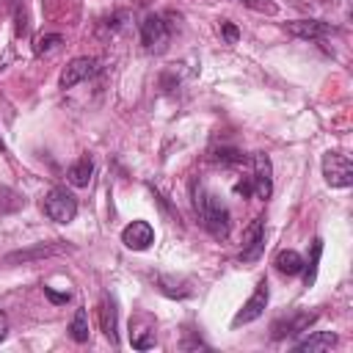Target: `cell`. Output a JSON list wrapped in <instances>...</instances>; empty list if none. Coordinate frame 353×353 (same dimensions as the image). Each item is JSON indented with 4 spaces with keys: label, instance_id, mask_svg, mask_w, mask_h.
<instances>
[{
    "label": "cell",
    "instance_id": "obj_1",
    "mask_svg": "<svg viewBox=\"0 0 353 353\" xmlns=\"http://www.w3.org/2000/svg\"><path fill=\"white\" fill-rule=\"evenodd\" d=\"M193 207H196V215H199L201 226L210 232V237H215V240H226V237H229L232 212H229V207H226L212 190H207L201 182L193 185Z\"/></svg>",
    "mask_w": 353,
    "mask_h": 353
},
{
    "label": "cell",
    "instance_id": "obj_2",
    "mask_svg": "<svg viewBox=\"0 0 353 353\" xmlns=\"http://www.w3.org/2000/svg\"><path fill=\"white\" fill-rule=\"evenodd\" d=\"M41 210H44V215H47L50 221H55V223H72L74 215H77V199H74L72 190H66V188L58 185V188H52V190L44 196Z\"/></svg>",
    "mask_w": 353,
    "mask_h": 353
},
{
    "label": "cell",
    "instance_id": "obj_3",
    "mask_svg": "<svg viewBox=\"0 0 353 353\" xmlns=\"http://www.w3.org/2000/svg\"><path fill=\"white\" fill-rule=\"evenodd\" d=\"M323 176L331 188H350L353 185V163L342 152L323 154Z\"/></svg>",
    "mask_w": 353,
    "mask_h": 353
},
{
    "label": "cell",
    "instance_id": "obj_4",
    "mask_svg": "<svg viewBox=\"0 0 353 353\" xmlns=\"http://www.w3.org/2000/svg\"><path fill=\"white\" fill-rule=\"evenodd\" d=\"M268 298H270L268 279H259L256 287H254V292H251V298H248V301L243 303V309L232 317V325L237 328V325H248V323L259 320V317L265 314V309H268Z\"/></svg>",
    "mask_w": 353,
    "mask_h": 353
},
{
    "label": "cell",
    "instance_id": "obj_5",
    "mask_svg": "<svg viewBox=\"0 0 353 353\" xmlns=\"http://www.w3.org/2000/svg\"><path fill=\"white\" fill-rule=\"evenodd\" d=\"M168 36H171V33H168V25H165V19H163L160 14L143 17V22H141V44H143L149 52L165 50Z\"/></svg>",
    "mask_w": 353,
    "mask_h": 353
},
{
    "label": "cell",
    "instance_id": "obj_6",
    "mask_svg": "<svg viewBox=\"0 0 353 353\" xmlns=\"http://www.w3.org/2000/svg\"><path fill=\"white\" fill-rule=\"evenodd\" d=\"M251 165H254V174L248 179H251L254 196L256 199H270V193H273V165H270V157L265 152H254Z\"/></svg>",
    "mask_w": 353,
    "mask_h": 353
},
{
    "label": "cell",
    "instance_id": "obj_7",
    "mask_svg": "<svg viewBox=\"0 0 353 353\" xmlns=\"http://www.w3.org/2000/svg\"><path fill=\"white\" fill-rule=\"evenodd\" d=\"M97 69H99L97 58H88V55L72 58V61L66 63V69L61 72V88H74L77 83H83V80H88V77H94V74H97Z\"/></svg>",
    "mask_w": 353,
    "mask_h": 353
},
{
    "label": "cell",
    "instance_id": "obj_8",
    "mask_svg": "<svg viewBox=\"0 0 353 353\" xmlns=\"http://www.w3.org/2000/svg\"><path fill=\"white\" fill-rule=\"evenodd\" d=\"M265 251V218H254L251 226L243 234V251L240 259L243 262H256Z\"/></svg>",
    "mask_w": 353,
    "mask_h": 353
},
{
    "label": "cell",
    "instance_id": "obj_9",
    "mask_svg": "<svg viewBox=\"0 0 353 353\" xmlns=\"http://www.w3.org/2000/svg\"><path fill=\"white\" fill-rule=\"evenodd\" d=\"M121 243L132 251H146L154 243V229L149 221H132L121 229Z\"/></svg>",
    "mask_w": 353,
    "mask_h": 353
},
{
    "label": "cell",
    "instance_id": "obj_10",
    "mask_svg": "<svg viewBox=\"0 0 353 353\" xmlns=\"http://www.w3.org/2000/svg\"><path fill=\"white\" fill-rule=\"evenodd\" d=\"M284 28H287V33H292L298 39H312V41H320V39H328L331 33H336L334 25L320 22V19H295V22H287Z\"/></svg>",
    "mask_w": 353,
    "mask_h": 353
},
{
    "label": "cell",
    "instance_id": "obj_11",
    "mask_svg": "<svg viewBox=\"0 0 353 353\" xmlns=\"http://www.w3.org/2000/svg\"><path fill=\"white\" fill-rule=\"evenodd\" d=\"M317 320V314L314 312H295V314H290V317H281V320H276L273 323V339H284V336H295V334H301V331H306L312 323Z\"/></svg>",
    "mask_w": 353,
    "mask_h": 353
},
{
    "label": "cell",
    "instance_id": "obj_12",
    "mask_svg": "<svg viewBox=\"0 0 353 353\" xmlns=\"http://www.w3.org/2000/svg\"><path fill=\"white\" fill-rule=\"evenodd\" d=\"M336 342H339V336H336L334 331H314L312 336H306V339L295 342L292 347H295L298 353H323V350L336 347Z\"/></svg>",
    "mask_w": 353,
    "mask_h": 353
},
{
    "label": "cell",
    "instance_id": "obj_13",
    "mask_svg": "<svg viewBox=\"0 0 353 353\" xmlns=\"http://www.w3.org/2000/svg\"><path fill=\"white\" fill-rule=\"evenodd\" d=\"M99 325H102V334L113 342V345H119V325H116V301L110 298V295H105L102 298V303H99Z\"/></svg>",
    "mask_w": 353,
    "mask_h": 353
},
{
    "label": "cell",
    "instance_id": "obj_14",
    "mask_svg": "<svg viewBox=\"0 0 353 353\" xmlns=\"http://www.w3.org/2000/svg\"><path fill=\"white\" fill-rule=\"evenodd\" d=\"M91 174H94V160H91L88 154H83L77 163L69 165L66 179H69V185H74V188H85V185L91 182Z\"/></svg>",
    "mask_w": 353,
    "mask_h": 353
},
{
    "label": "cell",
    "instance_id": "obj_15",
    "mask_svg": "<svg viewBox=\"0 0 353 353\" xmlns=\"http://www.w3.org/2000/svg\"><path fill=\"white\" fill-rule=\"evenodd\" d=\"M273 265H276V270L284 273V276H298V273H303V256H301L298 251H292V248L279 251L276 259H273Z\"/></svg>",
    "mask_w": 353,
    "mask_h": 353
},
{
    "label": "cell",
    "instance_id": "obj_16",
    "mask_svg": "<svg viewBox=\"0 0 353 353\" xmlns=\"http://www.w3.org/2000/svg\"><path fill=\"white\" fill-rule=\"evenodd\" d=\"M22 207H25L22 193H17V190H14V188H8V185H0V215L19 212Z\"/></svg>",
    "mask_w": 353,
    "mask_h": 353
},
{
    "label": "cell",
    "instance_id": "obj_17",
    "mask_svg": "<svg viewBox=\"0 0 353 353\" xmlns=\"http://www.w3.org/2000/svg\"><path fill=\"white\" fill-rule=\"evenodd\" d=\"M69 334H72V339L74 342H88V312H85V306H80L77 312H74V317H72V323H69Z\"/></svg>",
    "mask_w": 353,
    "mask_h": 353
},
{
    "label": "cell",
    "instance_id": "obj_18",
    "mask_svg": "<svg viewBox=\"0 0 353 353\" xmlns=\"http://www.w3.org/2000/svg\"><path fill=\"white\" fill-rule=\"evenodd\" d=\"M320 254H323V240L317 237V240L312 243V256H309V262H303V281H306V287H309V284H314V276H317V262H320Z\"/></svg>",
    "mask_w": 353,
    "mask_h": 353
},
{
    "label": "cell",
    "instance_id": "obj_19",
    "mask_svg": "<svg viewBox=\"0 0 353 353\" xmlns=\"http://www.w3.org/2000/svg\"><path fill=\"white\" fill-rule=\"evenodd\" d=\"M61 41H63V36H61V33H44V36H39V39H36L33 52H36V55H47V52H52Z\"/></svg>",
    "mask_w": 353,
    "mask_h": 353
},
{
    "label": "cell",
    "instance_id": "obj_20",
    "mask_svg": "<svg viewBox=\"0 0 353 353\" xmlns=\"http://www.w3.org/2000/svg\"><path fill=\"white\" fill-rule=\"evenodd\" d=\"M52 254V248H44V245H36V248H28V251H14L6 256V265H14V262H28L33 256H47Z\"/></svg>",
    "mask_w": 353,
    "mask_h": 353
},
{
    "label": "cell",
    "instance_id": "obj_21",
    "mask_svg": "<svg viewBox=\"0 0 353 353\" xmlns=\"http://www.w3.org/2000/svg\"><path fill=\"white\" fill-rule=\"evenodd\" d=\"M130 342H132L135 350H149V347H154V331H149V328L132 331L130 328Z\"/></svg>",
    "mask_w": 353,
    "mask_h": 353
},
{
    "label": "cell",
    "instance_id": "obj_22",
    "mask_svg": "<svg viewBox=\"0 0 353 353\" xmlns=\"http://www.w3.org/2000/svg\"><path fill=\"white\" fill-rule=\"evenodd\" d=\"M215 160H221L223 165H243L245 163V154L237 152V149H218Z\"/></svg>",
    "mask_w": 353,
    "mask_h": 353
},
{
    "label": "cell",
    "instance_id": "obj_23",
    "mask_svg": "<svg viewBox=\"0 0 353 353\" xmlns=\"http://www.w3.org/2000/svg\"><path fill=\"white\" fill-rule=\"evenodd\" d=\"M240 3L248 6V8H254V11H262V14H276V6L268 3V0H240Z\"/></svg>",
    "mask_w": 353,
    "mask_h": 353
},
{
    "label": "cell",
    "instance_id": "obj_24",
    "mask_svg": "<svg viewBox=\"0 0 353 353\" xmlns=\"http://www.w3.org/2000/svg\"><path fill=\"white\" fill-rule=\"evenodd\" d=\"M221 33H223V39H226L229 44H234V41H237V36H240V30H237L232 22H221Z\"/></svg>",
    "mask_w": 353,
    "mask_h": 353
},
{
    "label": "cell",
    "instance_id": "obj_25",
    "mask_svg": "<svg viewBox=\"0 0 353 353\" xmlns=\"http://www.w3.org/2000/svg\"><path fill=\"white\" fill-rule=\"evenodd\" d=\"M44 295H47V298H50V301H52V303H66V301H69V298H72V295H69V292H55V290H52V287H44Z\"/></svg>",
    "mask_w": 353,
    "mask_h": 353
},
{
    "label": "cell",
    "instance_id": "obj_26",
    "mask_svg": "<svg viewBox=\"0 0 353 353\" xmlns=\"http://www.w3.org/2000/svg\"><path fill=\"white\" fill-rule=\"evenodd\" d=\"M6 334H8V317H6V312L0 309V342L6 339Z\"/></svg>",
    "mask_w": 353,
    "mask_h": 353
},
{
    "label": "cell",
    "instance_id": "obj_27",
    "mask_svg": "<svg viewBox=\"0 0 353 353\" xmlns=\"http://www.w3.org/2000/svg\"><path fill=\"white\" fill-rule=\"evenodd\" d=\"M0 152H6V143H3V138H0Z\"/></svg>",
    "mask_w": 353,
    "mask_h": 353
}]
</instances>
